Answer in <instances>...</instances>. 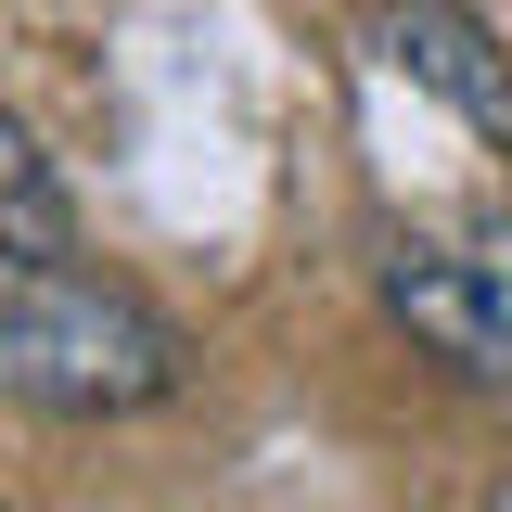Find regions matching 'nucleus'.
<instances>
[{
	"label": "nucleus",
	"instance_id": "4",
	"mask_svg": "<svg viewBox=\"0 0 512 512\" xmlns=\"http://www.w3.org/2000/svg\"><path fill=\"white\" fill-rule=\"evenodd\" d=\"M0 244H26V256H52L64 244V205H52V167H39V141L0 116Z\"/></svg>",
	"mask_w": 512,
	"mask_h": 512
},
{
	"label": "nucleus",
	"instance_id": "1",
	"mask_svg": "<svg viewBox=\"0 0 512 512\" xmlns=\"http://www.w3.org/2000/svg\"><path fill=\"white\" fill-rule=\"evenodd\" d=\"M0 397L64 410V423H128V410L180 397V320L103 269L26 256V269H0Z\"/></svg>",
	"mask_w": 512,
	"mask_h": 512
},
{
	"label": "nucleus",
	"instance_id": "3",
	"mask_svg": "<svg viewBox=\"0 0 512 512\" xmlns=\"http://www.w3.org/2000/svg\"><path fill=\"white\" fill-rule=\"evenodd\" d=\"M372 39H384V64H397V77L448 90L487 141H512V64H500V39H487L461 0H372Z\"/></svg>",
	"mask_w": 512,
	"mask_h": 512
},
{
	"label": "nucleus",
	"instance_id": "2",
	"mask_svg": "<svg viewBox=\"0 0 512 512\" xmlns=\"http://www.w3.org/2000/svg\"><path fill=\"white\" fill-rule=\"evenodd\" d=\"M384 308L436 346L448 372L512 384V231L474 218V231H397L384 244Z\"/></svg>",
	"mask_w": 512,
	"mask_h": 512
}]
</instances>
